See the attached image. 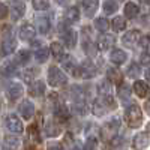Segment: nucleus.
I'll return each mask as SVG.
<instances>
[{"label": "nucleus", "instance_id": "f257e3e1", "mask_svg": "<svg viewBox=\"0 0 150 150\" xmlns=\"http://www.w3.org/2000/svg\"><path fill=\"white\" fill-rule=\"evenodd\" d=\"M125 119H126V122L131 128H138L143 123V112H141L140 107L135 104L128 107L126 112H125Z\"/></svg>", "mask_w": 150, "mask_h": 150}, {"label": "nucleus", "instance_id": "f03ea898", "mask_svg": "<svg viewBox=\"0 0 150 150\" xmlns=\"http://www.w3.org/2000/svg\"><path fill=\"white\" fill-rule=\"evenodd\" d=\"M68 83V77L56 66H51L48 71V84L51 87H62Z\"/></svg>", "mask_w": 150, "mask_h": 150}, {"label": "nucleus", "instance_id": "7ed1b4c3", "mask_svg": "<svg viewBox=\"0 0 150 150\" xmlns=\"http://www.w3.org/2000/svg\"><path fill=\"white\" fill-rule=\"evenodd\" d=\"M6 128L11 134H23V122L15 116V114H9L6 117Z\"/></svg>", "mask_w": 150, "mask_h": 150}, {"label": "nucleus", "instance_id": "20e7f679", "mask_svg": "<svg viewBox=\"0 0 150 150\" xmlns=\"http://www.w3.org/2000/svg\"><path fill=\"white\" fill-rule=\"evenodd\" d=\"M138 42H141V33L138 30H131L123 36V44L126 47H135Z\"/></svg>", "mask_w": 150, "mask_h": 150}, {"label": "nucleus", "instance_id": "39448f33", "mask_svg": "<svg viewBox=\"0 0 150 150\" xmlns=\"http://www.w3.org/2000/svg\"><path fill=\"white\" fill-rule=\"evenodd\" d=\"M18 111L23 116V119H32L35 114V105L30 101H23L18 107Z\"/></svg>", "mask_w": 150, "mask_h": 150}, {"label": "nucleus", "instance_id": "423d86ee", "mask_svg": "<svg viewBox=\"0 0 150 150\" xmlns=\"http://www.w3.org/2000/svg\"><path fill=\"white\" fill-rule=\"evenodd\" d=\"M36 35V30L32 24H24V26L20 29V39L24 41V42H29L32 41Z\"/></svg>", "mask_w": 150, "mask_h": 150}, {"label": "nucleus", "instance_id": "0eeeda50", "mask_svg": "<svg viewBox=\"0 0 150 150\" xmlns=\"http://www.w3.org/2000/svg\"><path fill=\"white\" fill-rule=\"evenodd\" d=\"M149 141H150L149 140V134L147 132H140V134H137L134 137V147L138 149V150L146 149L149 146Z\"/></svg>", "mask_w": 150, "mask_h": 150}, {"label": "nucleus", "instance_id": "6e6552de", "mask_svg": "<svg viewBox=\"0 0 150 150\" xmlns=\"http://www.w3.org/2000/svg\"><path fill=\"white\" fill-rule=\"evenodd\" d=\"M134 92L137 96L140 98H146L150 95V87L147 83H143V81H135L134 83Z\"/></svg>", "mask_w": 150, "mask_h": 150}, {"label": "nucleus", "instance_id": "1a4fd4ad", "mask_svg": "<svg viewBox=\"0 0 150 150\" xmlns=\"http://www.w3.org/2000/svg\"><path fill=\"white\" fill-rule=\"evenodd\" d=\"M24 11H26V5L23 2H12L11 3V14L14 20H18L24 15Z\"/></svg>", "mask_w": 150, "mask_h": 150}, {"label": "nucleus", "instance_id": "9d476101", "mask_svg": "<svg viewBox=\"0 0 150 150\" xmlns=\"http://www.w3.org/2000/svg\"><path fill=\"white\" fill-rule=\"evenodd\" d=\"M23 95V86L20 83H12L9 87H8V96L9 99H18L20 96Z\"/></svg>", "mask_w": 150, "mask_h": 150}, {"label": "nucleus", "instance_id": "9b49d317", "mask_svg": "<svg viewBox=\"0 0 150 150\" xmlns=\"http://www.w3.org/2000/svg\"><path fill=\"white\" fill-rule=\"evenodd\" d=\"M3 149L5 150H17L20 147V140L17 138V137H12V135H8L5 137L3 140Z\"/></svg>", "mask_w": 150, "mask_h": 150}, {"label": "nucleus", "instance_id": "f8f14e48", "mask_svg": "<svg viewBox=\"0 0 150 150\" xmlns=\"http://www.w3.org/2000/svg\"><path fill=\"white\" fill-rule=\"evenodd\" d=\"M138 12H140V9H138V5L135 2H128L125 5V15L128 18H135L138 15Z\"/></svg>", "mask_w": 150, "mask_h": 150}, {"label": "nucleus", "instance_id": "ddd939ff", "mask_svg": "<svg viewBox=\"0 0 150 150\" xmlns=\"http://www.w3.org/2000/svg\"><path fill=\"white\" fill-rule=\"evenodd\" d=\"M110 59H111L112 63L122 65V63H125V60H126V53H125L123 50H119V48H117V50H114V51L111 53Z\"/></svg>", "mask_w": 150, "mask_h": 150}, {"label": "nucleus", "instance_id": "4468645a", "mask_svg": "<svg viewBox=\"0 0 150 150\" xmlns=\"http://www.w3.org/2000/svg\"><path fill=\"white\" fill-rule=\"evenodd\" d=\"M54 114H56V117L57 119H60V120H66L68 117H69V110H68V107H65L63 104H56V107H54Z\"/></svg>", "mask_w": 150, "mask_h": 150}, {"label": "nucleus", "instance_id": "2eb2a0df", "mask_svg": "<svg viewBox=\"0 0 150 150\" xmlns=\"http://www.w3.org/2000/svg\"><path fill=\"white\" fill-rule=\"evenodd\" d=\"M15 50V42L14 39H11V38H3V42H2V54L3 56H8L11 54L12 51Z\"/></svg>", "mask_w": 150, "mask_h": 150}, {"label": "nucleus", "instance_id": "dca6fc26", "mask_svg": "<svg viewBox=\"0 0 150 150\" xmlns=\"http://www.w3.org/2000/svg\"><path fill=\"white\" fill-rule=\"evenodd\" d=\"M98 5H99L98 2H83L81 6L84 8V14H86V17L92 18V17L95 15L96 9H98Z\"/></svg>", "mask_w": 150, "mask_h": 150}, {"label": "nucleus", "instance_id": "f3484780", "mask_svg": "<svg viewBox=\"0 0 150 150\" xmlns=\"http://www.w3.org/2000/svg\"><path fill=\"white\" fill-rule=\"evenodd\" d=\"M45 92V84L42 81H35L30 86V93L32 96H42Z\"/></svg>", "mask_w": 150, "mask_h": 150}, {"label": "nucleus", "instance_id": "a211bd4d", "mask_svg": "<svg viewBox=\"0 0 150 150\" xmlns=\"http://www.w3.org/2000/svg\"><path fill=\"white\" fill-rule=\"evenodd\" d=\"M35 24H36L38 30H39L41 33H47V32L50 30V21H48V18H45V17H38V18L35 20Z\"/></svg>", "mask_w": 150, "mask_h": 150}, {"label": "nucleus", "instance_id": "6ab92c4d", "mask_svg": "<svg viewBox=\"0 0 150 150\" xmlns=\"http://www.w3.org/2000/svg\"><path fill=\"white\" fill-rule=\"evenodd\" d=\"M63 41H65V44L68 45V47H75V44H77V33H75L74 30H66L65 32V35H63Z\"/></svg>", "mask_w": 150, "mask_h": 150}, {"label": "nucleus", "instance_id": "aec40b11", "mask_svg": "<svg viewBox=\"0 0 150 150\" xmlns=\"http://www.w3.org/2000/svg\"><path fill=\"white\" fill-rule=\"evenodd\" d=\"M112 45H114V38L110 36V35L102 36L101 39L98 41V47L101 48V50H108V48H111Z\"/></svg>", "mask_w": 150, "mask_h": 150}, {"label": "nucleus", "instance_id": "412c9836", "mask_svg": "<svg viewBox=\"0 0 150 150\" xmlns=\"http://www.w3.org/2000/svg\"><path fill=\"white\" fill-rule=\"evenodd\" d=\"M60 132H62V131H60V128H59V125H56V123H53V122H48V123H47L45 134H47L48 137H57Z\"/></svg>", "mask_w": 150, "mask_h": 150}, {"label": "nucleus", "instance_id": "4be33fe9", "mask_svg": "<svg viewBox=\"0 0 150 150\" xmlns=\"http://www.w3.org/2000/svg\"><path fill=\"white\" fill-rule=\"evenodd\" d=\"M50 48H51V53H53V56H54L57 60H63L62 57L65 56V53H63V47H62V44H59V42H53Z\"/></svg>", "mask_w": 150, "mask_h": 150}, {"label": "nucleus", "instance_id": "5701e85b", "mask_svg": "<svg viewBox=\"0 0 150 150\" xmlns=\"http://www.w3.org/2000/svg\"><path fill=\"white\" fill-rule=\"evenodd\" d=\"M65 18L69 21V23H75V21H78L80 20V11L77 8H71L66 11V14H65Z\"/></svg>", "mask_w": 150, "mask_h": 150}, {"label": "nucleus", "instance_id": "b1692460", "mask_svg": "<svg viewBox=\"0 0 150 150\" xmlns=\"http://www.w3.org/2000/svg\"><path fill=\"white\" fill-rule=\"evenodd\" d=\"M93 112L96 116H104L107 112V104L104 101H96L93 102Z\"/></svg>", "mask_w": 150, "mask_h": 150}, {"label": "nucleus", "instance_id": "393cba45", "mask_svg": "<svg viewBox=\"0 0 150 150\" xmlns=\"http://www.w3.org/2000/svg\"><path fill=\"white\" fill-rule=\"evenodd\" d=\"M112 29H114V32H122L125 27H126V21H125L123 17H116L114 20H112Z\"/></svg>", "mask_w": 150, "mask_h": 150}, {"label": "nucleus", "instance_id": "a878e982", "mask_svg": "<svg viewBox=\"0 0 150 150\" xmlns=\"http://www.w3.org/2000/svg\"><path fill=\"white\" fill-rule=\"evenodd\" d=\"M95 27L101 32H107L108 27H110V23H108L107 18H96L95 20Z\"/></svg>", "mask_w": 150, "mask_h": 150}, {"label": "nucleus", "instance_id": "bb28decb", "mask_svg": "<svg viewBox=\"0 0 150 150\" xmlns=\"http://www.w3.org/2000/svg\"><path fill=\"white\" fill-rule=\"evenodd\" d=\"M83 48H84L86 54L89 56L90 59H95V57H96V54H98V53H96V48H95V45H93V44H92L90 41H86V42H84V47H83Z\"/></svg>", "mask_w": 150, "mask_h": 150}, {"label": "nucleus", "instance_id": "cd10ccee", "mask_svg": "<svg viewBox=\"0 0 150 150\" xmlns=\"http://www.w3.org/2000/svg\"><path fill=\"white\" fill-rule=\"evenodd\" d=\"M48 54H50V51H48V48H45V47H42V48H39V50H36V53H35V57H36V60L38 62H45L47 59H48Z\"/></svg>", "mask_w": 150, "mask_h": 150}, {"label": "nucleus", "instance_id": "c85d7f7f", "mask_svg": "<svg viewBox=\"0 0 150 150\" xmlns=\"http://www.w3.org/2000/svg\"><path fill=\"white\" fill-rule=\"evenodd\" d=\"M108 80L111 83H122V74L120 71H116V69H108Z\"/></svg>", "mask_w": 150, "mask_h": 150}, {"label": "nucleus", "instance_id": "c756f323", "mask_svg": "<svg viewBox=\"0 0 150 150\" xmlns=\"http://www.w3.org/2000/svg\"><path fill=\"white\" fill-rule=\"evenodd\" d=\"M104 6V11H105V14H112L117 8H119V2H111V0H108V2H104L102 3Z\"/></svg>", "mask_w": 150, "mask_h": 150}, {"label": "nucleus", "instance_id": "7c9ffc66", "mask_svg": "<svg viewBox=\"0 0 150 150\" xmlns=\"http://www.w3.org/2000/svg\"><path fill=\"white\" fill-rule=\"evenodd\" d=\"M62 62H63V68H65L66 71L75 74V71H77V65H75V62L72 60V57H66V59H63Z\"/></svg>", "mask_w": 150, "mask_h": 150}, {"label": "nucleus", "instance_id": "2f4dec72", "mask_svg": "<svg viewBox=\"0 0 150 150\" xmlns=\"http://www.w3.org/2000/svg\"><path fill=\"white\" fill-rule=\"evenodd\" d=\"M129 90H131V87L128 84H122L119 87V96L122 101H128V98H129Z\"/></svg>", "mask_w": 150, "mask_h": 150}, {"label": "nucleus", "instance_id": "473e14b6", "mask_svg": "<svg viewBox=\"0 0 150 150\" xmlns=\"http://www.w3.org/2000/svg\"><path fill=\"white\" fill-rule=\"evenodd\" d=\"M128 75L131 78H137L140 75V66L137 65V63H131L128 66Z\"/></svg>", "mask_w": 150, "mask_h": 150}, {"label": "nucleus", "instance_id": "72a5a7b5", "mask_svg": "<svg viewBox=\"0 0 150 150\" xmlns=\"http://www.w3.org/2000/svg\"><path fill=\"white\" fill-rule=\"evenodd\" d=\"M29 57H30V54H29V51H20L18 54H17V63H20V65H24V63H27L29 62Z\"/></svg>", "mask_w": 150, "mask_h": 150}, {"label": "nucleus", "instance_id": "f704fd0d", "mask_svg": "<svg viewBox=\"0 0 150 150\" xmlns=\"http://www.w3.org/2000/svg\"><path fill=\"white\" fill-rule=\"evenodd\" d=\"M15 74V63H6L3 66V75L5 77H9V75Z\"/></svg>", "mask_w": 150, "mask_h": 150}, {"label": "nucleus", "instance_id": "c9c22d12", "mask_svg": "<svg viewBox=\"0 0 150 150\" xmlns=\"http://www.w3.org/2000/svg\"><path fill=\"white\" fill-rule=\"evenodd\" d=\"M98 147V140L95 137H90V138H87V143H86V150H96Z\"/></svg>", "mask_w": 150, "mask_h": 150}, {"label": "nucleus", "instance_id": "e433bc0d", "mask_svg": "<svg viewBox=\"0 0 150 150\" xmlns=\"http://www.w3.org/2000/svg\"><path fill=\"white\" fill-rule=\"evenodd\" d=\"M74 110L77 111L80 116L86 114V108H84V101H83V99H81V101H78V102H75V105H74Z\"/></svg>", "mask_w": 150, "mask_h": 150}, {"label": "nucleus", "instance_id": "4c0bfd02", "mask_svg": "<svg viewBox=\"0 0 150 150\" xmlns=\"http://www.w3.org/2000/svg\"><path fill=\"white\" fill-rule=\"evenodd\" d=\"M36 71H38V69H29L27 72H24V74L21 75L23 80H24V81H27V83H32V75L36 74Z\"/></svg>", "mask_w": 150, "mask_h": 150}, {"label": "nucleus", "instance_id": "58836bf2", "mask_svg": "<svg viewBox=\"0 0 150 150\" xmlns=\"http://www.w3.org/2000/svg\"><path fill=\"white\" fill-rule=\"evenodd\" d=\"M48 6H50L48 2H33V8L38 9V11H44V9H47Z\"/></svg>", "mask_w": 150, "mask_h": 150}, {"label": "nucleus", "instance_id": "ea45409f", "mask_svg": "<svg viewBox=\"0 0 150 150\" xmlns=\"http://www.w3.org/2000/svg\"><path fill=\"white\" fill-rule=\"evenodd\" d=\"M140 62H141L143 65H150V53H147V51L141 53V56H140Z\"/></svg>", "mask_w": 150, "mask_h": 150}, {"label": "nucleus", "instance_id": "a19ab883", "mask_svg": "<svg viewBox=\"0 0 150 150\" xmlns=\"http://www.w3.org/2000/svg\"><path fill=\"white\" fill-rule=\"evenodd\" d=\"M141 45L144 48H150V36H144L141 39Z\"/></svg>", "mask_w": 150, "mask_h": 150}, {"label": "nucleus", "instance_id": "79ce46f5", "mask_svg": "<svg viewBox=\"0 0 150 150\" xmlns=\"http://www.w3.org/2000/svg\"><path fill=\"white\" fill-rule=\"evenodd\" d=\"M144 110L147 111V114L150 116V99H147V101H146V104H144Z\"/></svg>", "mask_w": 150, "mask_h": 150}, {"label": "nucleus", "instance_id": "37998d69", "mask_svg": "<svg viewBox=\"0 0 150 150\" xmlns=\"http://www.w3.org/2000/svg\"><path fill=\"white\" fill-rule=\"evenodd\" d=\"M0 8H2V18H5V17H6V11H8V9H6V5L2 3V5H0Z\"/></svg>", "mask_w": 150, "mask_h": 150}, {"label": "nucleus", "instance_id": "c03bdc74", "mask_svg": "<svg viewBox=\"0 0 150 150\" xmlns=\"http://www.w3.org/2000/svg\"><path fill=\"white\" fill-rule=\"evenodd\" d=\"M48 150H63V149H62V146L56 144V146H51V147H48Z\"/></svg>", "mask_w": 150, "mask_h": 150}, {"label": "nucleus", "instance_id": "a18cd8bd", "mask_svg": "<svg viewBox=\"0 0 150 150\" xmlns=\"http://www.w3.org/2000/svg\"><path fill=\"white\" fill-rule=\"evenodd\" d=\"M146 80H147V81L150 83V68H149V69L146 71Z\"/></svg>", "mask_w": 150, "mask_h": 150}, {"label": "nucleus", "instance_id": "49530a36", "mask_svg": "<svg viewBox=\"0 0 150 150\" xmlns=\"http://www.w3.org/2000/svg\"><path fill=\"white\" fill-rule=\"evenodd\" d=\"M147 129H149V131H150V123H149V128H147Z\"/></svg>", "mask_w": 150, "mask_h": 150}]
</instances>
